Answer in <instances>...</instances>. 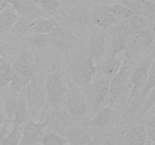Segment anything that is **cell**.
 Segmentation results:
<instances>
[{
  "mask_svg": "<svg viewBox=\"0 0 155 145\" xmlns=\"http://www.w3.org/2000/svg\"><path fill=\"white\" fill-rule=\"evenodd\" d=\"M154 42V29L131 31L127 37L124 50L126 60H130L141 51L148 49Z\"/></svg>",
  "mask_w": 155,
  "mask_h": 145,
  "instance_id": "cell-2",
  "label": "cell"
},
{
  "mask_svg": "<svg viewBox=\"0 0 155 145\" xmlns=\"http://www.w3.org/2000/svg\"><path fill=\"white\" fill-rule=\"evenodd\" d=\"M71 76L77 84L89 86L94 81L96 66L95 60L91 57H77L73 60L71 66Z\"/></svg>",
  "mask_w": 155,
  "mask_h": 145,
  "instance_id": "cell-1",
  "label": "cell"
},
{
  "mask_svg": "<svg viewBox=\"0 0 155 145\" xmlns=\"http://www.w3.org/2000/svg\"><path fill=\"white\" fill-rule=\"evenodd\" d=\"M118 21L119 20L116 17L107 11L106 7L101 8L97 13L95 20H94V22L96 25L103 27V28H109L110 27H113L114 25L117 24Z\"/></svg>",
  "mask_w": 155,
  "mask_h": 145,
  "instance_id": "cell-23",
  "label": "cell"
},
{
  "mask_svg": "<svg viewBox=\"0 0 155 145\" xmlns=\"http://www.w3.org/2000/svg\"><path fill=\"white\" fill-rule=\"evenodd\" d=\"M25 97L30 114L34 115L46 101L45 82L33 76L25 87Z\"/></svg>",
  "mask_w": 155,
  "mask_h": 145,
  "instance_id": "cell-4",
  "label": "cell"
},
{
  "mask_svg": "<svg viewBox=\"0 0 155 145\" xmlns=\"http://www.w3.org/2000/svg\"><path fill=\"white\" fill-rule=\"evenodd\" d=\"M106 8H107V11L111 13L119 21L120 20H125L126 21L134 15L128 8L121 4H116L111 6H108V7H106Z\"/></svg>",
  "mask_w": 155,
  "mask_h": 145,
  "instance_id": "cell-27",
  "label": "cell"
},
{
  "mask_svg": "<svg viewBox=\"0 0 155 145\" xmlns=\"http://www.w3.org/2000/svg\"><path fill=\"white\" fill-rule=\"evenodd\" d=\"M148 140L146 128L142 124L130 127L124 135L126 145H144Z\"/></svg>",
  "mask_w": 155,
  "mask_h": 145,
  "instance_id": "cell-13",
  "label": "cell"
},
{
  "mask_svg": "<svg viewBox=\"0 0 155 145\" xmlns=\"http://www.w3.org/2000/svg\"><path fill=\"white\" fill-rule=\"evenodd\" d=\"M103 45H104V40L101 37L98 38L94 41V42L92 43V50L93 51L94 54H95V55H98L101 53L103 48Z\"/></svg>",
  "mask_w": 155,
  "mask_h": 145,
  "instance_id": "cell-34",
  "label": "cell"
},
{
  "mask_svg": "<svg viewBox=\"0 0 155 145\" xmlns=\"http://www.w3.org/2000/svg\"><path fill=\"white\" fill-rule=\"evenodd\" d=\"M147 134H148V137L149 138V140H151L152 143H154V133H155V125H154V119H153L151 120V122L148 124V129L146 128Z\"/></svg>",
  "mask_w": 155,
  "mask_h": 145,
  "instance_id": "cell-35",
  "label": "cell"
},
{
  "mask_svg": "<svg viewBox=\"0 0 155 145\" xmlns=\"http://www.w3.org/2000/svg\"><path fill=\"white\" fill-rule=\"evenodd\" d=\"M123 62L118 58L117 56L110 55L102 66V74L111 79L117 72L119 71L120 68L122 66Z\"/></svg>",
  "mask_w": 155,
  "mask_h": 145,
  "instance_id": "cell-24",
  "label": "cell"
},
{
  "mask_svg": "<svg viewBox=\"0 0 155 145\" xmlns=\"http://www.w3.org/2000/svg\"><path fill=\"white\" fill-rule=\"evenodd\" d=\"M18 18L16 11L9 4L0 10V33L12 29Z\"/></svg>",
  "mask_w": 155,
  "mask_h": 145,
  "instance_id": "cell-19",
  "label": "cell"
},
{
  "mask_svg": "<svg viewBox=\"0 0 155 145\" xmlns=\"http://www.w3.org/2000/svg\"><path fill=\"white\" fill-rule=\"evenodd\" d=\"M68 1L71 2H77L81 1V0H68Z\"/></svg>",
  "mask_w": 155,
  "mask_h": 145,
  "instance_id": "cell-38",
  "label": "cell"
},
{
  "mask_svg": "<svg viewBox=\"0 0 155 145\" xmlns=\"http://www.w3.org/2000/svg\"><path fill=\"white\" fill-rule=\"evenodd\" d=\"M153 18L141 15H133L131 18L126 20L129 28L133 31H142V30H151L150 26L152 24L151 20ZM153 25V24H152ZM153 30V29H151Z\"/></svg>",
  "mask_w": 155,
  "mask_h": 145,
  "instance_id": "cell-22",
  "label": "cell"
},
{
  "mask_svg": "<svg viewBox=\"0 0 155 145\" xmlns=\"http://www.w3.org/2000/svg\"><path fill=\"white\" fill-rule=\"evenodd\" d=\"M13 75L12 65L0 55V86L6 87L8 85Z\"/></svg>",
  "mask_w": 155,
  "mask_h": 145,
  "instance_id": "cell-25",
  "label": "cell"
},
{
  "mask_svg": "<svg viewBox=\"0 0 155 145\" xmlns=\"http://www.w3.org/2000/svg\"><path fill=\"white\" fill-rule=\"evenodd\" d=\"M45 122L47 123V126L51 129L58 132H61L68 127V116L64 110L55 108L50 113Z\"/></svg>",
  "mask_w": 155,
  "mask_h": 145,
  "instance_id": "cell-15",
  "label": "cell"
},
{
  "mask_svg": "<svg viewBox=\"0 0 155 145\" xmlns=\"http://www.w3.org/2000/svg\"><path fill=\"white\" fill-rule=\"evenodd\" d=\"M121 5L128 8L134 15H141L151 18L154 17V2L149 0H124Z\"/></svg>",
  "mask_w": 155,
  "mask_h": 145,
  "instance_id": "cell-10",
  "label": "cell"
},
{
  "mask_svg": "<svg viewBox=\"0 0 155 145\" xmlns=\"http://www.w3.org/2000/svg\"><path fill=\"white\" fill-rule=\"evenodd\" d=\"M27 42L32 46L38 48H42L47 46L50 43V39L48 34L42 33H32L27 37Z\"/></svg>",
  "mask_w": 155,
  "mask_h": 145,
  "instance_id": "cell-28",
  "label": "cell"
},
{
  "mask_svg": "<svg viewBox=\"0 0 155 145\" xmlns=\"http://www.w3.org/2000/svg\"><path fill=\"white\" fill-rule=\"evenodd\" d=\"M64 145H70V144H64Z\"/></svg>",
  "mask_w": 155,
  "mask_h": 145,
  "instance_id": "cell-41",
  "label": "cell"
},
{
  "mask_svg": "<svg viewBox=\"0 0 155 145\" xmlns=\"http://www.w3.org/2000/svg\"><path fill=\"white\" fill-rule=\"evenodd\" d=\"M110 80L109 77L104 75H101L96 80L93 81L92 85V93L94 102L95 104L100 106L107 101V95L110 87Z\"/></svg>",
  "mask_w": 155,
  "mask_h": 145,
  "instance_id": "cell-11",
  "label": "cell"
},
{
  "mask_svg": "<svg viewBox=\"0 0 155 145\" xmlns=\"http://www.w3.org/2000/svg\"><path fill=\"white\" fill-rule=\"evenodd\" d=\"M46 122H35L30 119L21 128V137L18 145H35L39 142L46 128Z\"/></svg>",
  "mask_w": 155,
  "mask_h": 145,
  "instance_id": "cell-7",
  "label": "cell"
},
{
  "mask_svg": "<svg viewBox=\"0 0 155 145\" xmlns=\"http://www.w3.org/2000/svg\"><path fill=\"white\" fill-rule=\"evenodd\" d=\"M48 36L50 42L59 49H68L76 42L75 35L69 29L59 26L54 27Z\"/></svg>",
  "mask_w": 155,
  "mask_h": 145,
  "instance_id": "cell-8",
  "label": "cell"
},
{
  "mask_svg": "<svg viewBox=\"0 0 155 145\" xmlns=\"http://www.w3.org/2000/svg\"><path fill=\"white\" fill-rule=\"evenodd\" d=\"M154 60V55L152 54L148 58L142 60L133 72L130 81V93L126 104V110L128 108L130 104L134 99L135 97L139 94L145 85L147 79H148V74H149L150 68L151 64Z\"/></svg>",
  "mask_w": 155,
  "mask_h": 145,
  "instance_id": "cell-5",
  "label": "cell"
},
{
  "mask_svg": "<svg viewBox=\"0 0 155 145\" xmlns=\"http://www.w3.org/2000/svg\"><path fill=\"white\" fill-rule=\"evenodd\" d=\"M149 1H152V2H154V0H149Z\"/></svg>",
  "mask_w": 155,
  "mask_h": 145,
  "instance_id": "cell-40",
  "label": "cell"
},
{
  "mask_svg": "<svg viewBox=\"0 0 155 145\" xmlns=\"http://www.w3.org/2000/svg\"><path fill=\"white\" fill-rule=\"evenodd\" d=\"M21 137V127L13 126L10 133H8L5 137L3 145H18Z\"/></svg>",
  "mask_w": 155,
  "mask_h": 145,
  "instance_id": "cell-31",
  "label": "cell"
},
{
  "mask_svg": "<svg viewBox=\"0 0 155 145\" xmlns=\"http://www.w3.org/2000/svg\"><path fill=\"white\" fill-rule=\"evenodd\" d=\"M114 117V111L110 107H104L99 110L96 116L89 122V125L95 128H104L108 126Z\"/></svg>",
  "mask_w": 155,
  "mask_h": 145,
  "instance_id": "cell-20",
  "label": "cell"
},
{
  "mask_svg": "<svg viewBox=\"0 0 155 145\" xmlns=\"http://www.w3.org/2000/svg\"><path fill=\"white\" fill-rule=\"evenodd\" d=\"M47 99L52 107L58 108L64 99L66 86L59 68L50 72L45 81Z\"/></svg>",
  "mask_w": 155,
  "mask_h": 145,
  "instance_id": "cell-3",
  "label": "cell"
},
{
  "mask_svg": "<svg viewBox=\"0 0 155 145\" xmlns=\"http://www.w3.org/2000/svg\"><path fill=\"white\" fill-rule=\"evenodd\" d=\"M34 75L18 72L14 69V75L8 85L10 86L11 93L14 95H18L24 88L30 82Z\"/></svg>",
  "mask_w": 155,
  "mask_h": 145,
  "instance_id": "cell-21",
  "label": "cell"
},
{
  "mask_svg": "<svg viewBox=\"0 0 155 145\" xmlns=\"http://www.w3.org/2000/svg\"><path fill=\"white\" fill-rule=\"evenodd\" d=\"M89 14L85 8H76L71 12L70 19L76 24V25L84 27L89 22Z\"/></svg>",
  "mask_w": 155,
  "mask_h": 145,
  "instance_id": "cell-29",
  "label": "cell"
},
{
  "mask_svg": "<svg viewBox=\"0 0 155 145\" xmlns=\"http://www.w3.org/2000/svg\"><path fill=\"white\" fill-rule=\"evenodd\" d=\"M34 56L30 51H24L21 53L16 62L12 65L15 71L34 75L33 72Z\"/></svg>",
  "mask_w": 155,
  "mask_h": 145,
  "instance_id": "cell-16",
  "label": "cell"
},
{
  "mask_svg": "<svg viewBox=\"0 0 155 145\" xmlns=\"http://www.w3.org/2000/svg\"><path fill=\"white\" fill-rule=\"evenodd\" d=\"M154 143H152V142H151V140H148V141L146 142V143H145V144H144V145H154Z\"/></svg>",
  "mask_w": 155,
  "mask_h": 145,
  "instance_id": "cell-37",
  "label": "cell"
},
{
  "mask_svg": "<svg viewBox=\"0 0 155 145\" xmlns=\"http://www.w3.org/2000/svg\"><path fill=\"white\" fill-rule=\"evenodd\" d=\"M104 145H114V144H112V143H104Z\"/></svg>",
  "mask_w": 155,
  "mask_h": 145,
  "instance_id": "cell-39",
  "label": "cell"
},
{
  "mask_svg": "<svg viewBox=\"0 0 155 145\" xmlns=\"http://www.w3.org/2000/svg\"><path fill=\"white\" fill-rule=\"evenodd\" d=\"M5 115L4 110H3V104H2L1 100H0V127L5 123Z\"/></svg>",
  "mask_w": 155,
  "mask_h": 145,
  "instance_id": "cell-36",
  "label": "cell"
},
{
  "mask_svg": "<svg viewBox=\"0 0 155 145\" xmlns=\"http://www.w3.org/2000/svg\"><path fill=\"white\" fill-rule=\"evenodd\" d=\"M17 96L10 93L8 96L6 98L5 101L3 104V110H4L5 115V119L8 122H12L13 121L15 107H16Z\"/></svg>",
  "mask_w": 155,
  "mask_h": 145,
  "instance_id": "cell-26",
  "label": "cell"
},
{
  "mask_svg": "<svg viewBox=\"0 0 155 145\" xmlns=\"http://www.w3.org/2000/svg\"><path fill=\"white\" fill-rule=\"evenodd\" d=\"M128 61L129 60H124L119 71L110 79L109 92L107 98V101L110 104H114L117 101L128 87L130 76V66Z\"/></svg>",
  "mask_w": 155,
  "mask_h": 145,
  "instance_id": "cell-6",
  "label": "cell"
},
{
  "mask_svg": "<svg viewBox=\"0 0 155 145\" xmlns=\"http://www.w3.org/2000/svg\"><path fill=\"white\" fill-rule=\"evenodd\" d=\"M70 113L76 119H81L86 116L87 106L83 94L75 89H73L67 102Z\"/></svg>",
  "mask_w": 155,
  "mask_h": 145,
  "instance_id": "cell-9",
  "label": "cell"
},
{
  "mask_svg": "<svg viewBox=\"0 0 155 145\" xmlns=\"http://www.w3.org/2000/svg\"><path fill=\"white\" fill-rule=\"evenodd\" d=\"M29 115L30 113L25 97V88H24L17 96L15 116L12 121L13 126L21 127L28 120Z\"/></svg>",
  "mask_w": 155,
  "mask_h": 145,
  "instance_id": "cell-12",
  "label": "cell"
},
{
  "mask_svg": "<svg viewBox=\"0 0 155 145\" xmlns=\"http://www.w3.org/2000/svg\"><path fill=\"white\" fill-rule=\"evenodd\" d=\"M12 6L17 14L21 17L33 16L37 9V4L34 0H5Z\"/></svg>",
  "mask_w": 155,
  "mask_h": 145,
  "instance_id": "cell-17",
  "label": "cell"
},
{
  "mask_svg": "<svg viewBox=\"0 0 155 145\" xmlns=\"http://www.w3.org/2000/svg\"><path fill=\"white\" fill-rule=\"evenodd\" d=\"M154 85H155V60H154V62H153L152 64H151V68H150L148 79H147L145 85H144V87L142 88V90L139 92V94L135 97L134 99L133 100L131 104H130V106L128 107V108L126 110V111H129L130 109L132 110L133 107H134V108H137L139 105H141V104L143 103V101L146 99L147 97L148 96L150 92L154 89Z\"/></svg>",
  "mask_w": 155,
  "mask_h": 145,
  "instance_id": "cell-14",
  "label": "cell"
},
{
  "mask_svg": "<svg viewBox=\"0 0 155 145\" xmlns=\"http://www.w3.org/2000/svg\"><path fill=\"white\" fill-rule=\"evenodd\" d=\"M65 140L70 145H88L92 141V137L85 130L72 128L67 131Z\"/></svg>",
  "mask_w": 155,
  "mask_h": 145,
  "instance_id": "cell-18",
  "label": "cell"
},
{
  "mask_svg": "<svg viewBox=\"0 0 155 145\" xmlns=\"http://www.w3.org/2000/svg\"><path fill=\"white\" fill-rule=\"evenodd\" d=\"M39 142L41 145H64L66 140L56 132H49L43 134Z\"/></svg>",
  "mask_w": 155,
  "mask_h": 145,
  "instance_id": "cell-30",
  "label": "cell"
},
{
  "mask_svg": "<svg viewBox=\"0 0 155 145\" xmlns=\"http://www.w3.org/2000/svg\"><path fill=\"white\" fill-rule=\"evenodd\" d=\"M154 99H155V95H154V89L150 92V94L148 95V96L147 97V101L145 103V106H144L143 109L142 110V111L139 113V116H142L145 113L148 111L151 107L154 106Z\"/></svg>",
  "mask_w": 155,
  "mask_h": 145,
  "instance_id": "cell-33",
  "label": "cell"
},
{
  "mask_svg": "<svg viewBox=\"0 0 155 145\" xmlns=\"http://www.w3.org/2000/svg\"><path fill=\"white\" fill-rule=\"evenodd\" d=\"M34 2L37 5H39L44 10L48 12L56 11L60 7L58 0H34Z\"/></svg>",
  "mask_w": 155,
  "mask_h": 145,
  "instance_id": "cell-32",
  "label": "cell"
}]
</instances>
